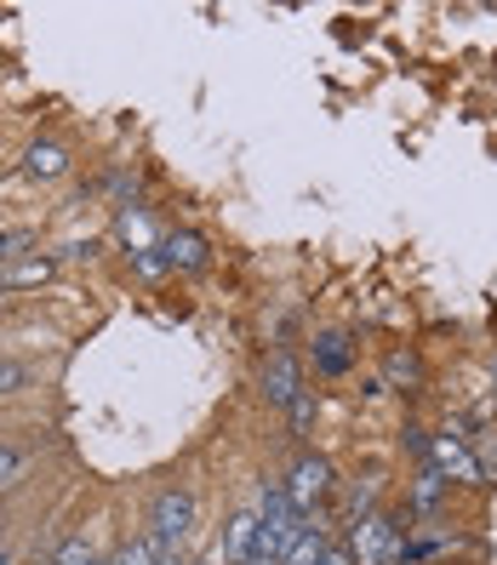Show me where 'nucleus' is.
Returning <instances> with one entry per match:
<instances>
[{
  "mask_svg": "<svg viewBox=\"0 0 497 565\" xmlns=\"http://www.w3.org/2000/svg\"><path fill=\"white\" fill-rule=\"evenodd\" d=\"M189 565H223V554H218V548H212V554H207V559H189Z\"/></svg>",
  "mask_w": 497,
  "mask_h": 565,
  "instance_id": "4be33fe9",
  "label": "nucleus"
},
{
  "mask_svg": "<svg viewBox=\"0 0 497 565\" xmlns=\"http://www.w3.org/2000/svg\"><path fill=\"white\" fill-rule=\"evenodd\" d=\"M286 412H292V435L304 440L309 428H315V412H320V401H315V388H304V394H297V401H292Z\"/></svg>",
  "mask_w": 497,
  "mask_h": 565,
  "instance_id": "4468645a",
  "label": "nucleus"
},
{
  "mask_svg": "<svg viewBox=\"0 0 497 565\" xmlns=\"http://www.w3.org/2000/svg\"><path fill=\"white\" fill-rule=\"evenodd\" d=\"M320 565H355V554L349 548H326V559Z\"/></svg>",
  "mask_w": 497,
  "mask_h": 565,
  "instance_id": "412c9836",
  "label": "nucleus"
},
{
  "mask_svg": "<svg viewBox=\"0 0 497 565\" xmlns=\"http://www.w3.org/2000/svg\"><path fill=\"white\" fill-rule=\"evenodd\" d=\"M257 509H246V514H235L223 525V543H218V554H223V565H252L257 559Z\"/></svg>",
  "mask_w": 497,
  "mask_h": 565,
  "instance_id": "0eeeda50",
  "label": "nucleus"
},
{
  "mask_svg": "<svg viewBox=\"0 0 497 565\" xmlns=\"http://www.w3.org/2000/svg\"><path fill=\"white\" fill-rule=\"evenodd\" d=\"M160 565H183V559H160Z\"/></svg>",
  "mask_w": 497,
  "mask_h": 565,
  "instance_id": "393cba45",
  "label": "nucleus"
},
{
  "mask_svg": "<svg viewBox=\"0 0 497 565\" xmlns=\"http://www.w3.org/2000/svg\"><path fill=\"white\" fill-rule=\"evenodd\" d=\"M52 280V257H29V263H12L0 286H46Z\"/></svg>",
  "mask_w": 497,
  "mask_h": 565,
  "instance_id": "9b49d317",
  "label": "nucleus"
},
{
  "mask_svg": "<svg viewBox=\"0 0 497 565\" xmlns=\"http://www.w3.org/2000/svg\"><path fill=\"white\" fill-rule=\"evenodd\" d=\"M326 548H331L326 525H320V520H309V525H304V537H297V543L286 548V559H281V565H320V559H326Z\"/></svg>",
  "mask_w": 497,
  "mask_h": 565,
  "instance_id": "1a4fd4ad",
  "label": "nucleus"
},
{
  "mask_svg": "<svg viewBox=\"0 0 497 565\" xmlns=\"http://www.w3.org/2000/svg\"><path fill=\"white\" fill-rule=\"evenodd\" d=\"M149 537L160 543L166 559H178V548L194 537V491L183 486H166L155 503H149Z\"/></svg>",
  "mask_w": 497,
  "mask_h": 565,
  "instance_id": "f257e3e1",
  "label": "nucleus"
},
{
  "mask_svg": "<svg viewBox=\"0 0 497 565\" xmlns=\"http://www.w3.org/2000/svg\"><path fill=\"white\" fill-rule=\"evenodd\" d=\"M23 172L29 178H63V172H70V154H63V143H29Z\"/></svg>",
  "mask_w": 497,
  "mask_h": 565,
  "instance_id": "9d476101",
  "label": "nucleus"
},
{
  "mask_svg": "<svg viewBox=\"0 0 497 565\" xmlns=\"http://www.w3.org/2000/svg\"><path fill=\"white\" fill-rule=\"evenodd\" d=\"M429 469H435L441 480H457V486H486L480 462H475V451H469V446H463L457 428H446V435L429 440Z\"/></svg>",
  "mask_w": 497,
  "mask_h": 565,
  "instance_id": "7ed1b4c3",
  "label": "nucleus"
},
{
  "mask_svg": "<svg viewBox=\"0 0 497 565\" xmlns=\"http://www.w3.org/2000/svg\"><path fill=\"white\" fill-rule=\"evenodd\" d=\"M166 554H160V543L155 537H131L120 554H115V565H160Z\"/></svg>",
  "mask_w": 497,
  "mask_h": 565,
  "instance_id": "ddd939ff",
  "label": "nucleus"
},
{
  "mask_svg": "<svg viewBox=\"0 0 497 565\" xmlns=\"http://www.w3.org/2000/svg\"><path fill=\"white\" fill-rule=\"evenodd\" d=\"M257 565H263V559H257Z\"/></svg>",
  "mask_w": 497,
  "mask_h": 565,
  "instance_id": "bb28decb",
  "label": "nucleus"
},
{
  "mask_svg": "<svg viewBox=\"0 0 497 565\" xmlns=\"http://www.w3.org/2000/svg\"><path fill=\"white\" fill-rule=\"evenodd\" d=\"M349 360H355V349H349L343 331H320V338H315V372L320 377H343Z\"/></svg>",
  "mask_w": 497,
  "mask_h": 565,
  "instance_id": "6e6552de",
  "label": "nucleus"
},
{
  "mask_svg": "<svg viewBox=\"0 0 497 565\" xmlns=\"http://www.w3.org/2000/svg\"><path fill=\"white\" fill-rule=\"evenodd\" d=\"M131 263H138V275H144V280H160L166 269H172V263L160 257V246H155V252H131Z\"/></svg>",
  "mask_w": 497,
  "mask_h": 565,
  "instance_id": "f3484780",
  "label": "nucleus"
},
{
  "mask_svg": "<svg viewBox=\"0 0 497 565\" xmlns=\"http://www.w3.org/2000/svg\"><path fill=\"white\" fill-rule=\"evenodd\" d=\"M326 491H331V462L326 457H315V451H304L292 462V475H286V497H292V509L304 514V520H315V509L326 503Z\"/></svg>",
  "mask_w": 497,
  "mask_h": 565,
  "instance_id": "f03ea898",
  "label": "nucleus"
},
{
  "mask_svg": "<svg viewBox=\"0 0 497 565\" xmlns=\"http://www.w3.org/2000/svg\"><path fill=\"white\" fill-rule=\"evenodd\" d=\"M389 377H394V383H423V365H417V354L394 349V354H389Z\"/></svg>",
  "mask_w": 497,
  "mask_h": 565,
  "instance_id": "2eb2a0df",
  "label": "nucleus"
},
{
  "mask_svg": "<svg viewBox=\"0 0 497 565\" xmlns=\"http://www.w3.org/2000/svg\"><path fill=\"white\" fill-rule=\"evenodd\" d=\"M23 469V457L12 451V446H0V486H12V475Z\"/></svg>",
  "mask_w": 497,
  "mask_h": 565,
  "instance_id": "6ab92c4d",
  "label": "nucleus"
},
{
  "mask_svg": "<svg viewBox=\"0 0 497 565\" xmlns=\"http://www.w3.org/2000/svg\"><path fill=\"white\" fill-rule=\"evenodd\" d=\"M263 401L269 406H292L297 394H304V360H297L292 349H275L269 360H263Z\"/></svg>",
  "mask_w": 497,
  "mask_h": 565,
  "instance_id": "20e7f679",
  "label": "nucleus"
},
{
  "mask_svg": "<svg viewBox=\"0 0 497 565\" xmlns=\"http://www.w3.org/2000/svg\"><path fill=\"white\" fill-rule=\"evenodd\" d=\"M52 565H97V559H92L86 537H63V543H57V554H52Z\"/></svg>",
  "mask_w": 497,
  "mask_h": 565,
  "instance_id": "dca6fc26",
  "label": "nucleus"
},
{
  "mask_svg": "<svg viewBox=\"0 0 497 565\" xmlns=\"http://www.w3.org/2000/svg\"><path fill=\"white\" fill-rule=\"evenodd\" d=\"M441 486H446V480H441L435 469H423V480H417V509H435V503H441Z\"/></svg>",
  "mask_w": 497,
  "mask_h": 565,
  "instance_id": "a211bd4d",
  "label": "nucleus"
},
{
  "mask_svg": "<svg viewBox=\"0 0 497 565\" xmlns=\"http://www.w3.org/2000/svg\"><path fill=\"white\" fill-rule=\"evenodd\" d=\"M491 377H497V360H491Z\"/></svg>",
  "mask_w": 497,
  "mask_h": 565,
  "instance_id": "a878e982",
  "label": "nucleus"
},
{
  "mask_svg": "<svg viewBox=\"0 0 497 565\" xmlns=\"http://www.w3.org/2000/svg\"><path fill=\"white\" fill-rule=\"evenodd\" d=\"M120 235H126V246H131V252H155V246H160L144 212H120Z\"/></svg>",
  "mask_w": 497,
  "mask_h": 565,
  "instance_id": "f8f14e48",
  "label": "nucleus"
},
{
  "mask_svg": "<svg viewBox=\"0 0 497 565\" xmlns=\"http://www.w3.org/2000/svg\"><path fill=\"white\" fill-rule=\"evenodd\" d=\"M7 246H18V235H0V252H7Z\"/></svg>",
  "mask_w": 497,
  "mask_h": 565,
  "instance_id": "5701e85b",
  "label": "nucleus"
},
{
  "mask_svg": "<svg viewBox=\"0 0 497 565\" xmlns=\"http://www.w3.org/2000/svg\"><path fill=\"white\" fill-rule=\"evenodd\" d=\"M0 565H12V559H7V548H0Z\"/></svg>",
  "mask_w": 497,
  "mask_h": 565,
  "instance_id": "b1692460",
  "label": "nucleus"
},
{
  "mask_svg": "<svg viewBox=\"0 0 497 565\" xmlns=\"http://www.w3.org/2000/svg\"><path fill=\"white\" fill-rule=\"evenodd\" d=\"M160 257L172 263V269H183V275L212 269V246H207L201 235H189V228H172V235H160Z\"/></svg>",
  "mask_w": 497,
  "mask_h": 565,
  "instance_id": "423d86ee",
  "label": "nucleus"
},
{
  "mask_svg": "<svg viewBox=\"0 0 497 565\" xmlns=\"http://www.w3.org/2000/svg\"><path fill=\"white\" fill-rule=\"evenodd\" d=\"M349 554H355V565H389L394 559V525L383 514H360L355 537H349Z\"/></svg>",
  "mask_w": 497,
  "mask_h": 565,
  "instance_id": "39448f33",
  "label": "nucleus"
},
{
  "mask_svg": "<svg viewBox=\"0 0 497 565\" xmlns=\"http://www.w3.org/2000/svg\"><path fill=\"white\" fill-rule=\"evenodd\" d=\"M23 383V365H12V360H0V394H12Z\"/></svg>",
  "mask_w": 497,
  "mask_h": 565,
  "instance_id": "aec40b11",
  "label": "nucleus"
}]
</instances>
